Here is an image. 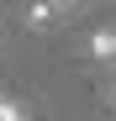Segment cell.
Returning <instances> with one entry per match:
<instances>
[{"label":"cell","instance_id":"6da1fadb","mask_svg":"<svg viewBox=\"0 0 116 121\" xmlns=\"http://www.w3.org/2000/svg\"><path fill=\"white\" fill-rule=\"evenodd\" d=\"M27 21H32V32H53L58 26V0H32V5H27Z\"/></svg>","mask_w":116,"mask_h":121},{"label":"cell","instance_id":"7a4b0ae2","mask_svg":"<svg viewBox=\"0 0 116 121\" xmlns=\"http://www.w3.org/2000/svg\"><path fill=\"white\" fill-rule=\"evenodd\" d=\"M90 58L95 63H116V26H100L90 37Z\"/></svg>","mask_w":116,"mask_h":121},{"label":"cell","instance_id":"3957f363","mask_svg":"<svg viewBox=\"0 0 116 121\" xmlns=\"http://www.w3.org/2000/svg\"><path fill=\"white\" fill-rule=\"evenodd\" d=\"M0 121H21V105H11V100H0Z\"/></svg>","mask_w":116,"mask_h":121},{"label":"cell","instance_id":"277c9868","mask_svg":"<svg viewBox=\"0 0 116 121\" xmlns=\"http://www.w3.org/2000/svg\"><path fill=\"white\" fill-rule=\"evenodd\" d=\"M90 0H58V11H85Z\"/></svg>","mask_w":116,"mask_h":121}]
</instances>
